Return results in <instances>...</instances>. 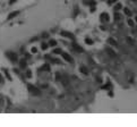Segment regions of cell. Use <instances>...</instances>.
Instances as JSON below:
<instances>
[{
  "label": "cell",
  "instance_id": "cell-12",
  "mask_svg": "<svg viewBox=\"0 0 137 127\" xmlns=\"http://www.w3.org/2000/svg\"><path fill=\"white\" fill-rule=\"evenodd\" d=\"M121 3H117L116 6H114V10H119V9H121Z\"/></svg>",
  "mask_w": 137,
  "mask_h": 127
},
{
  "label": "cell",
  "instance_id": "cell-22",
  "mask_svg": "<svg viewBox=\"0 0 137 127\" xmlns=\"http://www.w3.org/2000/svg\"><path fill=\"white\" fill-rule=\"evenodd\" d=\"M15 1H16V0H12V1H10V3H14Z\"/></svg>",
  "mask_w": 137,
  "mask_h": 127
},
{
  "label": "cell",
  "instance_id": "cell-1",
  "mask_svg": "<svg viewBox=\"0 0 137 127\" xmlns=\"http://www.w3.org/2000/svg\"><path fill=\"white\" fill-rule=\"evenodd\" d=\"M60 35H61V36H65V38H67V39H71V40H75V35H74L73 33L67 32V31H61V32H60Z\"/></svg>",
  "mask_w": 137,
  "mask_h": 127
},
{
  "label": "cell",
  "instance_id": "cell-11",
  "mask_svg": "<svg viewBox=\"0 0 137 127\" xmlns=\"http://www.w3.org/2000/svg\"><path fill=\"white\" fill-rule=\"evenodd\" d=\"M123 10H125V14H126V15H127V16H131V12H130V10H129L128 8H125V9H123Z\"/></svg>",
  "mask_w": 137,
  "mask_h": 127
},
{
  "label": "cell",
  "instance_id": "cell-21",
  "mask_svg": "<svg viewBox=\"0 0 137 127\" xmlns=\"http://www.w3.org/2000/svg\"><path fill=\"white\" fill-rule=\"evenodd\" d=\"M91 12H92V13L95 12V7H92V8H91Z\"/></svg>",
  "mask_w": 137,
  "mask_h": 127
},
{
  "label": "cell",
  "instance_id": "cell-10",
  "mask_svg": "<svg viewBox=\"0 0 137 127\" xmlns=\"http://www.w3.org/2000/svg\"><path fill=\"white\" fill-rule=\"evenodd\" d=\"M81 71H82L83 74H85V75L88 74V71H87V68L86 67H81Z\"/></svg>",
  "mask_w": 137,
  "mask_h": 127
},
{
  "label": "cell",
  "instance_id": "cell-6",
  "mask_svg": "<svg viewBox=\"0 0 137 127\" xmlns=\"http://www.w3.org/2000/svg\"><path fill=\"white\" fill-rule=\"evenodd\" d=\"M73 48L76 51H78V52H83V51H84V49H83L82 47H79V45L76 44V43H73Z\"/></svg>",
  "mask_w": 137,
  "mask_h": 127
},
{
  "label": "cell",
  "instance_id": "cell-7",
  "mask_svg": "<svg viewBox=\"0 0 137 127\" xmlns=\"http://www.w3.org/2000/svg\"><path fill=\"white\" fill-rule=\"evenodd\" d=\"M108 42H109V43H111V44H112V45H114V47H118V43H117V42L114 41V40H113V39H112V38L108 39Z\"/></svg>",
  "mask_w": 137,
  "mask_h": 127
},
{
  "label": "cell",
  "instance_id": "cell-20",
  "mask_svg": "<svg viewBox=\"0 0 137 127\" xmlns=\"http://www.w3.org/2000/svg\"><path fill=\"white\" fill-rule=\"evenodd\" d=\"M117 0H108V3H112V2H116Z\"/></svg>",
  "mask_w": 137,
  "mask_h": 127
},
{
  "label": "cell",
  "instance_id": "cell-4",
  "mask_svg": "<svg viewBox=\"0 0 137 127\" xmlns=\"http://www.w3.org/2000/svg\"><path fill=\"white\" fill-rule=\"evenodd\" d=\"M28 90H29L31 92H32L33 94H40L39 90L36 89V87H34V86H32V85H28Z\"/></svg>",
  "mask_w": 137,
  "mask_h": 127
},
{
  "label": "cell",
  "instance_id": "cell-8",
  "mask_svg": "<svg viewBox=\"0 0 137 127\" xmlns=\"http://www.w3.org/2000/svg\"><path fill=\"white\" fill-rule=\"evenodd\" d=\"M18 14H19V12H14V13H12L10 15L8 16V19H12L13 17H15V16H17Z\"/></svg>",
  "mask_w": 137,
  "mask_h": 127
},
{
  "label": "cell",
  "instance_id": "cell-19",
  "mask_svg": "<svg viewBox=\"0 0 137 127\" xmlns=\"http://www.w3.org/2000/svg\"><path fill=\"white\" fill-rule=\"evenodd\" d=\"M47 47H48V44H45V43L42 44V49H47Z\"/></svg>",
  "mask_w": 137,
  "mask_h": 127
},
{
  "label": "cell",
  "instance_id": "cell-24",
  "mask_svg": "<svg viewBox=\"0 0 137 127\" xmlns=\"http://www.w3.org/2000/svg\"><path fill=\"white\" fill-rule=\"evenodd\" d=\"M136 22H137V16H136Z\"/></svg>",
  "mask_w": 137,
  "mask_h": 127
},
{
  "label": "cell",
  "instance_id": "cell-2",
  "mask_svg": "<svg viewBox=\"0 0 137 127\" xmlns=\"http://www.w3.org/2000/svg\"><path fill=\"white\" fill-rule=\"evenodd\" d=\"M100 18H101V22H103V23H108L109 22V15L107 13H102L100 15Z\"/></svg>",
  "mask_w": 137,
  "mask_h": 127
},
{
  "label": "cell",
  "instance_id": "cell-17",
  "mask_svg": "<svg viewBox=\"0 0 137 127\" xmlns=\"http://www.w3.org/2000/svg\"><path fill=\"white\" fill-rule=\"evenodd\" d=\"M21 66H22V67H25V66H26V61H25V60H22V61H21Z\"/></svg>",
  "mask_w": 137,
  "mask_h": 127
},
{
  "label": "cell",
  "instance_id": "cell-18",
  "mask_svg": "<svg viewBox=\"0 0 137 127\" xmlns=\"http://www.w3.org/2000/svg\"><path fill=\"white\" fill-rule=\"evenodd\" d=\"M42 69H44V71H49V66L45 65L44 67H42Z\"/></svg>",
  "mask_w": 137,
  "mask_h": 127
},
{
  "label": "cell",
  "instance_id": "cell-5",
  "mask_svg": "<svg viewBox=\"0 0 137 127\" xmlns=\"http://www.w3.org/2000/svg\"><path fill=\"white\" fill-rule=\"evenodd\" d=\"M7 56H8L9 58L13 60V61H16V60H17V56H16L15 53H13V52H8V53H7Z\"/></svg>",
  "mask_w": 137,
  "mask_h": 127
},
{
  "label": "cell",
  "instance_id": "cell-15",
  "mask_svg": "<svg viewBox=\"0 0 137 127\" xmlns=\"http://www.w3.org/2000/svg\"><path fill=\"white\" fill-rule=\"evenodd\" d=\"M62 50L61 49H55V50H53V53H61Z\"/></svg>",
  "mask_w": 137,
  "mask_h": 127
},
{
  "label": "cell",
  "instance_id": "cell-9",
  "mask_svg": "<svg viewBox=\"0 0 137 127\" xmlns=\"http://www.w3.org/2000/svg\"><path fill=\"white\" fill-rule=\"evenodd\" d=\"M85 43H86V44H93V40L90 38H86L85 39Z\"/></svg>",
  "mask_w": 137,
  "mask_h": 127
},
{
  "label": "cell",
  "instance_id": "cell-3",
  "mask_svg": "<svg viewBox=\"0 0 137 127\" xmlns=\"http://www.w3.org/2000/svg\"><path fill=\"white\" fill-rule=\"evenodd\" d=\"M61 55H62V57H64V58H65L66 60H67L68 62H71V64L74 62V59L69 56V55H68V53H66V52H61Z\"/></svg>",
  "mask_w": 137,
  "mask_h": 127
},
{
  "label": "cell",
  "instance_id": "cell-13",
  "mask_svg": "<svg viewBox=\"0 0 137 127\" xmlns=\"http://www.w3.org/2000/svg\"><path fill=\"white\" fill-rule=\"evenodd\" d=\"M49 44H50V45H52V47H55V45L57 44V41H55V40H51V41L49 42Z\"/></svg>",
  "mask_w": 137,
  "mask_h": 127
},
{
  "label": "cell",
  "instance_id": "cell-16",
  "mask_svg": "<svg viewBox=\"0 0 137 127\" xmlns=\"http://www.w3.org/2000/svg\"><path fill=\"white\" fill-rule=\"evenodd\" d=\"M128 24L130 25V26H134V25H135L134 21H131V19H128Z\"/></svg>",
  "mask_w": 137,
  "mask_h": 127
},
{
  "label": "cell",
  "instance_id": "cell-23",
  "mask_svg": "<svg viewBox=\"0 0 137 127\" xmlns=\"http://www.w3.org/2000/svg\"><path fill=\"white\" fill-rule=\"evenodd\" d=\"M131 1H137V0H131Z\"/></svg>",
  "mask_w": 137,
  "mask_h": 127
},
{
  "label": "cell",
  "instance_id": "cell-14",
  "mask_svg": "<svg viewBox=\"0 0 137 127\" xmlns=\"http://www.w3.org/2000/svg\"><path fill=\"white\" fill-rule=\"evenodd\" d=\"M120 17H121V16H120L118 13H114V19H120Z\"/></svg>",
  "mask_w": 137,
  "mask_h": 127
}]
</instances>
